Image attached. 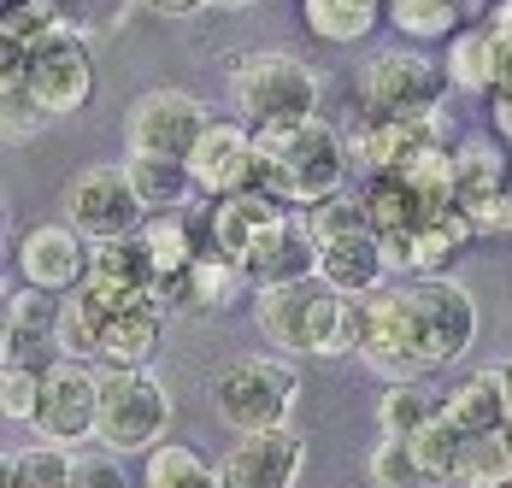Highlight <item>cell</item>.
<instances>
[{"mask_svg":"<svg viewBox=\"0 0 512 488\" xmlns=\"http://www.w3.org/2000/svg\"><path fill=\"white\" fill-rule=\"evenodd\" d=\"M148 12H159V18H195V12H206L212 0H142Z\"/></svg>","mask_w":512,"mask_h":488,"instance_id":"cell-41","label":"cell"},{"mask_svg":"<svg viewBox=\"0 0 512 488\" xmlns=\"http://www.w3.org/2000/svg\"><path fill=\"white\" fill-rule=\"evenodd\" d=\"M24 347H59V300L42 289L6 294V365H24Z\"/></svg>","mask_w":512,"mask_h":488,"instance_id":"cell-23","label":"cell"},{"mask_svg":"<svg viewBox=\"0 0 512 488\" xmlns=\"http://www.w3.org/2000/svg\"><path fill=\"white\" fill-rule=\"evenodd\" d=\"M206 106L189 89H148L130 106V153H159V159H189L206 136Z\"/></svg>","mask_w":512,"mask_h":488,"instance_id":"cell-10","label":"cell"},{"mask_svg":"<svg viewBox=\"0 0 512 488\" xmlns=\"http://www.w3.org/2000/svg\"><path fill=\"white\" fill-rule=\"evenodd\" d=\"M212 6H254V0H212Z\"/></svg>","mask_w":512,"mask_h":488,"instance_id":"cell-44","label":"cell"},{"mask_svg":"<svg viewBox=\"0 0 512 488\" xmlns=\"http://www.w3.org/2000/svg\"><path fill=\"white\" fill-rule=\"evenodd\" d=\"M471 12L465 0H389V24H401L407 36L430 42V36H460V18Z\"/></svg>","mask_w":512,"mask_h":488,"instance_id":"cell-35","label":"cell"},{"mask_svg":"<svg viewBox=\"0 0 512 488\" xmlns=\"http://www.w3.org/2000/svg\"><path fill=\"white\" fill-rule=\"evenodd\" d=\"M230 89L248 124H301L318 118V77L312 65H301L295 53H242L230 71Z\"/></svg>","mask_w":512,"mask_h":488,"instance_id":"cell-5","label":"cell"},{"mask_svg":"<svg viewBox=\"0 0 512 488\" xmlns=\"http://www.w3.org/2000/svg\"><path fill=\"white\" fill-rule=\"evenodd\" d=\"M24 77H30L36 100L48 106L53 118L89 106V95H95V59H89V42H83L77 30H59L53 42H42V48L30 53Z\"/></svg>","mask_w":512,"mask_h":488,"instance_id":"cell-12","label":"cell"},{"mask_svg":"<svg viewBox=\"0 0 512 488\" xmlns=\"http://www.w3.org/2000/svg\"><path fill=\"white\" fill-rule=\"evenodd\" d=\"M507 488H512V483H507Z\"/></svg>","mask_w":512,"mask_h":488,"instance_id":"cell-46","label":"cell"},{"mask_svg":"<svg viewBox=\"0 0 512 488\" xmlns=\"http://www.w3.org/2000/svg\"><path fill=\"white\" fill-rule=\"evenodd\" d=\"M171 430V394L148 371H106L101 377V447L106 453H154Z\"/></svg>","mask_w":512,"mask_h":488,"instance_id":"cell-6","label":"cell"},{"mask_svg":"<svg viewBox=\"0 0 512 488\" xmlns=\"http://www.w3.org/2000/svg\"><path fill=\"white\" fill-rule=\"evenodd\" d=\"M101 330H106V312L83 289H71L59 300V353L65 359H95L101 353Z\"/></svg>","mask_w":512,"mask_h":488,"instance_id":"cell-32","label":"cell"},{"mask_svg":"<svg viewBox=\"0 0 512 488\" xmlns=\"http://www.w3.org/2000/svg\"><path fill=\"white\" fill-rule=\"evenodd\" d=\"M248 289V271L218 259V253H201L189 271H177L171 283H159V306H177V312H224L236 294Z\"/></svg>","mask_w":512,"mask_h":488,"instance_id":"cell-19","label":"cell"},{"mask_svg":"<svg viewBox=\"0 0 512 488\" xmlns=\"http://www.w3.org/2000/svg\"><path fill=\"white\" fill-rule=\"evenodd\" d=\"M318 253H324V242L312 236V224H307V212H283L271 230H265V242L248 253V283H254L259 294L265 289H289V283H312L318 277Z\"/></svg>","mask_w":512,"mask_h":488,"instance_id":"cell-14","label":"cell"},{"mask_svg":"<svg viewBox=\"0 0 512 488\" xmlns=\"http://www.w3.org/2000/svg\"><path fill=\"white\" fill-rule=\"evenodd\" d=\"M354 353L389 383H424L454 365L477 342V300L454 277H412L401 289H377L354 300L348 318Z\"/></svg>","mask_w":512,"mask_h":488,"instance_id":"cell-1","label":"cell"},{"mask_svg":"<svg viewBox=\"0 0 512 488\" xmlns=\"http://www.w3.org/2000/svg\"><path fill=\"white\" fill-rule=\"evenodd\" d=\"M307 224H312L318 242H336V236L371 230V224H365V200H348V195H330V200H318V206H307Z\"/></svg>","mask_w":512,"mask_h":488,"instance_id":"cell-37","label":"cell"},{"mask_svg":"<svg viewBox=\"0 0 512 488\" xmlns=\"http://www.w3.org/2000/svg\"><path fill=\"white\" fill-rule=\"evenodd\" d=\"M201 230L206 224H195L189 212H165V218H148V247H154V265H159V283H171L177 271H189L195 259H201Z\"/></svg>","mask_w":512,"mask_h":488,"instance_id":"cell-28","label":"cell"},{"mask_svg":"<svg viewBox=\"0 0 512 488\" xmlns=\"http://www.w3.org/2000/svg\"><path fill=\"white\" fill-rule=\"evenodd\" d=\"M507 483H512V436H507V430L465 436L454 488H507Z\"/></svg>","mask_w":512,"mask_h":488,"instance_id":"cell-29","label":"cell"},{"mask_svg":"<svg viewBox=\"0 0 512 488\" xmlns=\"http://www.w3.org/2000/svg\"><path fill=\"white\" fill-rule=\"evenodd\" d=\"M71 465H77V453L59 441L18 447V453H6V488H71Z\"/></svg>","mask_w":512,"mask_h":488,"instance_id":"cell-30","label":"cell"},{"mask_svg":"<svg viewBox=\"0 0 512 488\" xmlns=\"http://www.w3.org/2000/svg\"><path fill=\"white\" fill-rule=\"evenodd\" d=\"M124 171H130V189L142 195V206L165 218V212H189V200L201 195L195 189V171H189V159H159V153H130L124 159Z\"/></svg>","mask_w":512,"mask_h":488,"instance_id":"cell-20","label":"cell"},{"mask_svg":"<svg viewBox=\"0 0 512 488\" xmlns=\"http://www.w3.org/2000/svg\"><path fill=\"white\" fill-rule=\"evenodd\" d=\"M154 353H159V306H136V312L106 318L101 353H95L106 371H148Z\"/></svg>","mask_w":512,"mask_h":488,"instance_id":"cell-22","label":"cell"},{"mask_svg":"<svg viewBox=\"0 0 512 488\" xmlns=\"http://www.w3.org/2000/svg\"><path fill=\"white\" fill-rule=\"evenodd\" d=\"M471 224H477V236H512V189L501 200H489L483 212H471Z\"/></svg>","mask_w":512,"mask_h":488,"instance_id":"cell-40","label":"cell"},{"mask_svg":"<svg viewBox=\"0 0 512 488\" xmlns=\"http://www.w3.org/2000/svg\"><path fill=\"white\" fill-rule=\"evenodd\" d=\"M448 418L460 424L465 436L507 430V389H501V371H477V377H465L460 389L448 394Z\"/></svg>","mask_w":512,"mask_h":488,"instance_id":"cell-26","label":"cell"},{"mask_svg":"<svg viewBox=\"0 0 512 488\" xmlns=\"http://www.w3.org/2000/svg\"><path fill=\"white\" fill-rule=\"evenodd\" d=\"M301 12H307V30L318 42L348 48V42H365L389 18V0H301Z\"/></svg>","mask_w":512,"mask_h":488,"instance_id":"cell-24","label":"cell"},{"mask_svg":"<svg viewBox=\"0 0 512 488\" xmlns=\"http://www.w3.org/2000/svg\"><path fill=\"white\" fill-rule=\"evenodd\" d=\"M283 212H289V206L277 195H265V189H242V195L212 200V212H206V253H218V259H230V265H248V253L265 242V230H271Z\"/></svg>","mask_w":512,"mask_h":488,"instance_id":"cell-16","label":"cell"},{"mask_svg":"<svg viewBox=\"0 0 512 488\" xmlns=\"http://www.w3.org/2000/svg\"><path fill=\"white\" fill-rule=\"evenodd\" d=\"M148 488H224V477L206 465L195 447L165 441V447L148 453Z\"/></svg>","mask_w":512,"mask_h":488,"instance_id":"cell-33","label":"cell"},{"mask_svg":"<svg viewBox=\"0 0 512 488\" xmlns=\"http://www.w3.org/2000/svg\"><path fill=\"white\" fill-rule=\"evenodd\" d=\"M59 30H71V18H65L59 0H12L6 18H0L6 48H24V53H36L42 42H53Z\"/></svg>","mask_w":512,"mask_h":488,"instance_id":"cell-31","label":"cell"},{"mask_svg":"<svg viewBox=\"0 0 512 488\" xmlns=\"http://www.w3.org/2000/svg\"><path fill=\"white\" fill-rule=\"evenodd\" d=\"M448 412V400L436 389H424V383H389L383 400H377V430L389 441H412L430 418H442Z\"/></svg>","mask_w":512,"mask_h":488,"instance_id":"cell-27","label":"cell"},{"mask_svg":"<svg viewBox=\"0 0 512 488\" xmlns=\"http://www.w3.org/2000/svg\"><path fill=\"white\" fill-rule=\"evenodd\" d=\"M454 165H460V212H483L489 200H501L512 189V165H507V147L483 142V136H471V142L454 147Z\"/></svg>","mask_w":512,"mask_h":488,"instance_id":"cell-21","label":"cell"},{"mask_svg":"<svg viewBox=\"0 0 512 488\" xmlns=\"http://www.w3.org/2000/svg\"><path fill=\"white\" fill-rule=\"evenodd\" d=\"M148 206L130 189V171L124 165H89L65 183V224L83 236V242H130L142 236L148 224Z\"/></svg>","mask_w":512,"mask_h":488,"instance_id":"cell-8","label":"cell"},{"mask_svg":"<svg viewBox=\"0 0 512 488\" xmlns=\"http://www.w3.org/2000/svg\"><path fill=\"white\" fill-rule=\"evenodd\" d=\"M412 453H418V465H424V477H430V483H454L460 453H465V430L442 412V418H430V424L412 436Z\"/></svg>","mask_w":512,"mask_h":488,"instance_id":"cell-34","label":"cell"},{"mask_svg":"<svg viewBox=\"0 0 512 488\" xmlns=\"http://www.w3.org/2000/svg\"><path fill=\"white\" fill-rule=\"evenodd\" d=\"M448 89H454L448 65L442 59H424V53H412V48L377 53L359 71V100L377 118H430V112H442Z\"/></svg>","mask_w":512,"mask_h":488,"instance_id":"cell-7","label":"cell"},{"mask_svg":"<svg viewBox=\"0 0 512 488\" xmlns=\"http://www.w3.org/2000/svg\"><path fill=\"white\" fill-rule=\"evenodd\" d=\"M189 171H195V189L206 200L242 195L254 189V124L242 118H212L206 136L189 153Z\"/></svg>","mask_w":512,"mask_h":488,"instance_id":"cell-13","label":"cell"},{"mask_svg":"<svg viewBox=\"0 0 512 488\" xmlns=\"http://www.w3.org/2000/svg\"><path fill=\"white\" fill-rule=\"evenodd\" d=\"M36 430L42 441L77 447L101 430V377L83 359H53L42 365V406H36Z\"/></svg>","mask_w":512,"mask_h":488,"instance_id":"cell-9","label":"cell"},{"mask_svg":"<svg viewBox=\"0 0 512 488\" xmlns=\"http://www.w3.org/2000/svg\"><path fill=\"white\" fill-rule=\"evenodd\" d=\"M36 406H42V371L36 365H6V377H0V412L18 424V418H30L36 424Z\"/></svg>","mask_w":512,"mask_h":488,"instance_id":"cell-38","label":"cell"},{"mask_svg":"<svg viewBox=\"0 0 512 488\" xmlns=\"http://www.w3.org/2000/svg\"><path fill=\"white\" fill-rule=\"evenodd\" d=\"M89 265H95V242H83L71 224H36V230L18 236V277H24V289L71 294L89 283Z\"/></svg>","mask_w":512,"mask_h":488,"instance_id":"cell-11","label":"cell"},{"mask_svg":"<svg viewBox=\"0 0 512 488\" xmlns=\"http://www.w3.org/2000/svg\"><path fill=\"white\" fill-rule=\"evenodd\" d=\"M477 236V224H471V212H460V206H436V212H424L412 230H401L389 247V259L401 265V271H412V277H442L448 265H454V253H460L465 242Z\"/></svg>","mask_w":512,"mask_h":488,"instance_id":"cell-17","label":"cell"},{"mask_svg":"<svg viewBox=\"0 0 512 488\" xmlns=\"http://www.w3.org/2000/svg\"><path fill=\"white\" fill-rule=\"evenodd\" d=\"M371 483L377 488H430L424 477V465H418V453H412V441H377V453H371Z\"/></svg>","mask_w":512,"mask_h":488,"instance_id":"cell-36","label":"cell"},{"mask_svg":"<svg viewBox=\"0 0 512 488\" xmlns=\"http://www.w3.org/2000/svg\"><path fill=\"white\" fill-rule=\"evenodd\" d=\"M301 465H307V441L295 430H259L224 453L218 477H224V488H295Z\"/></svg>","mask_w":512,"mask_h":488,"instance_id":"cell-15","label":"cell"},{"mask_svg":"<svg viewBox=\"0 0 512 488\" xmlns=\"http://www.w3.org/2000/svg\"><path fill=\"white\" fill-rule=\"evenodd\" d=\"M295 400H301V377H295L283 359H265V353L230 359V365L212 377V412H218L236 436L289 430Z\"/></svg>","mask_w":512,"mask_h":488,"instance_id":"cell-4","label":"cell"},{"mask_svg":"<svg viewBox=\"0 0 512 488\" xmlns=\"http://www.w3.org/2000/svg\"><path fill=\"white\" fill-rule=\"evenodd\" d=\"M389 265H395L389 247L377 242L371 230H354V236L324 242V253H318V283H330V289L348 294V300H365V294L383 289V271Z\"/></svg>","mask_w":512,"mask_h":488,"instance_id":"cell-18","label":"cell"},{"mask_svg":"<svg viewBox=\"0 0 512 488\" xmlns=\"http://www.w3.org/2000/svg\"><path fill=\"white\" fill-rule=\"evenodd\" d=\"M71 488H130V483H124L118 453H77V465H71Z\"/></svg>","mask_w":512,"mask_h":488,"instance_id":"cell-39","label":"cell"},{"mask_svg":"<svg viewBox=\"0 0 512 488\" xmlns=\"http://www.w3.org/2000/svg\"><path fill=\"white\" fill-rule=\"evenodd\" d=\"M265 342L283 347V353H348V318H354V300L336 294L330 283H289V289H265L254 306Z\"/></svg>","mask_w":512,"mask_h":488,"instance_id":"cell-3","label":"cell"},{"mask_svg":"<svg viewBox=\"0 0 512 488\" xmlns=\"http://www.w3.org/2000/svg\"><path fill=\"white\" fill-rule=\"evenodd\" d=\"M501 389H507V424H512V359L501 365Z\"/></svg>","mask_w":512,"mask_h":488,"instance_id":"cell-43","label":"cell"},{"mask_svg":"<svg viewBox=\"0 0 512 488\" xmlns=\"http://www.w3.org/2000/svg\"><path fill=\"white\" fill-rule=\"evenodd\" d=\"M507 436H512V424H507Z\"/></svg>","mask_w":512,"mask_h":488,"instance_id":"cell-45","label":"cell"},{"mask_svg":"<svg viewBox=\"0 0 512 488\" xmlns=\"http://www.w3.org/2000/svg\"><path fill=\"white\" fill-rule=\"evenodd\" d=\"M348 171H354V147L342 142V130L330 118L259 124L254 130V189L277 195L295 212L342 195Z\"/></svg>","mask_w":512,"mask_h":488,"instance_id":"cell-2","label":"cell"},{"mask_svg":"<svg viewBox=\"0 0 512 488\" xmlns=\"http://www.w3.org/2000/svg\"><path fill=\"white\" fill-rule=\"evenodd\" d=\"M489 118H495V130L512 142V89H495L489 95Z\"/></svg>","mask_w":512,"mask_h":488,"instance_id":"cell-42","label":"cell"},{"mask_svg":"<svg viewBox=\"0 0 512 488\" xmlns=\"http://www.w3.org/2000/svg\"><path fill=\"white\" fill-rule=\"evenodd\" d=\"M448 77L454 89H471V95H495L501 89V53H495V36L483 24H465L460 36L448 42Z\"/></svg>","mask_w":512,"mask_h":488,"instance_id":"cell-25","label":"cell"}]
</instances>
